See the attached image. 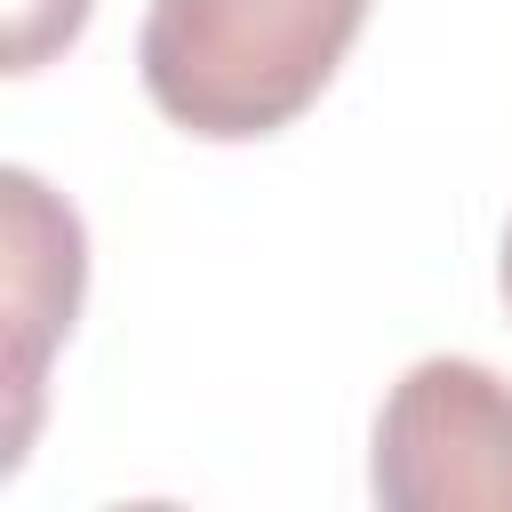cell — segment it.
<instances>
[{"mask_svg":"<svg viewBox=\"0 0 512 512\" xmlns=\"http://www.w3.org/2000/svg\"><path fill=\"white\" fill-rule=\"evenodd\" d=\"M504 304H512V232H504Z\"/></svg>","mask_w":512,"mask_h":512,"instance_id":"5","label":"cell"},{"mask_svg":"<svg viewBox=\"0 0 512 512\" xmlns=\"http://www.w3.org/2000/svg\"><path fill=\"white\" fill-rule=\"evenodd\" d=\"M96 0H8V72H40L56 48L80 40Z\"/></svg>","mask_w":512,"mask_h":512,"instance_id":"4","label":"cell"},{"mask_svg":"<svg viewBox=\"0 0 512 512\" xmlns=\"http://www.w3.org/2000/svg\"><path fill=\"white\" fill-rule=\"evenodd\" d=\"M8 192V392H16V424H8V464L24 456L32 440V416H40V368H48V344L72 328L80 312V280H88V248H80V216L48 200V184L32 168H8L0 176Z\"/></svg>","mask_w":512,"mask_h":512,"instance_id":"3","label":"cell"},{"mask_svg":"<svg viewBox=\"0 0 512 512\" xmlns=\"http://www.w3.org/2000/svg\"><path fill=\"white\" fill-rule=\"evenodd\" d=\"M360 24L368 0H152L136 72L184 136L248 144L320 104Z\"/></svg>","mask_w":512,"mask_h":512,"instance_id":"1","label":"cell"},{"mask_svg":"<svg viewBox=\"0 0 512 512\" xmlns=\"http://www.w3.org/2000/svg\"><path fill=\"white\" fill-rule=\"evenodd\" d=\"M368 488L384 512H512V384L480 360H416L376 416Z\"/></svg>","mask_w":512,"mask_h":512,"instance_id":"2","label":"cell"}]
</instances>
